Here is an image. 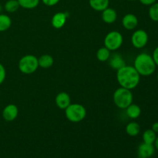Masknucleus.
Listing matches in <instances>:
<instances>
[{
	"label": "nucleus",
	"mask_w": 158,
	"mask_h": 158,
	"mask_svg": "<svg viewBox=\"0 0 158 158\" xmlns=\"http://www.w3.org/2000/svg\"><path fill=\"white\" fill-rule=\"evenodd\" d=\"M117 71V80L121 87L132 90L140 83V75L134 66L125 65Z\"/></svg>",
	"instance_id": "obj_1"
},
{
	"label": "nucleus",
	"mask_w": 158,
	"mask_h": 158,
	"mask_svg": "<svg viewBox=\"0 0 158 158\" xmlns=\"http://www.w3.org/2000/svg\"><path fill=\"white\" fill-rule=\"evenodd\" d=\"M134 67L140 76L149 77L156 70V63L152 56L147 52H141L136 56Z\"/></svg>",
	"instance_id": "obj_2"
},
{
	"label": "nucleus",
	"mask_w": 158,
	"mask_h": 158,
	"mask_svg": "<svg viewBox=\"0 0 158 158\" xmlns=\"http://www.w3.org/2000/svg\"><path fill=\"white\" fill-rule=\"evenodd\" d=\"M114 104L116 106L122 110H125L133 103L134 95L131 89H126L120 86L116 89L113 95Z\"/></svg>",
	"instance_id": "obj_3"
},
{
	"label": "nucleus",
	"mask_w": 158,
	"mask_h": 158,
	"mask_svg": "<svg viewBox=\"0 0 158 158\" xmlns=\"http://www.w3.org/2000/svg\"><path fill=\"white\" fill-rule=\"evenodd\" d=\"M65 115L69 121L73 123H79L85 119L86 116V110L83 105L80 103H70L65 109Z\"/></svg>",
	"instance_id": "obj_4"
},
{
	"label": "nucleus",
	"mask_w": 158,
	"mask_h": 158,
	"mask_svg": "<svg viewBox=\"0 0 158 158\" xmlns=\"http://www.w3.org/2000/svg\"><path fill=\"white\" fill-rule=\"evenodd\" d=\"M19 69L23 74H32L38 69V58L32 54H27L22 57L18 63Z\"/></svg>",
	"instance_id": "obj_5"
},
{
	"label": "nucleus",
	"mask_w": 158,
	"mask_h": 158,
	"mask_svg": "<svg viewBox=\"0 0 158 158\" xmlns=\"http://www.w3.org/2000/svg\"><path fill=\"white\" fill-rule=\"evenodd\" d=\"M104 46L110 51H116L120 49L123 43V37L118 31H111L105 36Z\"/></svg>",
	"instance_id": "obj_6"
},
{
	"label": "nucleus",
	"mask_w": 158,
	"mask_h": 158,
	"mask_svg": "<svg viewBox=\"0 0 158 158\" xmlns=\"http://www.w3.org/2000/svg\"><path fill=\"white\" fill-rule=\"evenodd\" d=\"M149 40L148 32L143 29H137L131 35V43L137 49H142L147 46Z\"/></svg>",
	"instance_id": "obj_7"
},
{
	"label": "nucleus",
	"mask_w": 158,
	"mask_h": 158,
	"mask_svg": "<svg viewBox=\"0 0 158 158\" xmlns=\"http://www.w3.org/2000/svg\"><path fill=\"white\" fill-rule=\"evenodd\" d=\"M18 107H17L16 105L12 104V103H10V104L5 106V108L2 110V113L3 119L7 122H12L15 120L17 118V117H18Z\"/></svg>",
	"instance_id": "obj_8"
},
{
	"label": "nucleus",
	"mask_w": 158,
	"mask_h": 158,
	"mask_svg": "<svg viewBox=\"0 0 158 158\" xmlns=\"http://www.w3.org/2000/svg\"><path fill=\"white\" fill-rule=\"evenodd\" d=\"M155 148L154 144H150L143 142L137 148L138 158H151L154 154Z\"/></svg>",
	"instance_id": "obj_9"
},
{
	"label": "nucleus",
	"mask_w": 158,
	"mask_h": 158,
	"mask_svg": "<svg viewBox=\"0 0 158 158\" xmlns=\"http://www.w3.org/2000/svg\"><path fill=\"white\" fill-rule=\"evenodd\" d=\"M122 25L127 30H134L138 25V19L134 14L127 13L122 19Z\"/></svg>",
	"instance_id": "obj_10"
},
{
	"label": "nucleus",
	"mask_w": 158,
	"mask_h": 158,
	"mask_svg": "<svg viewBox=\"0 0 158 158\" xmlns=\"http://www.w3.org/2000/svg\"><path fill=\"white\" fill-rule=\"evenodd\" d=\"M67 18L68 15L66 12H56V13L54 14L53 16L52 17L51 24H52V27H54L55 29H61V28H63V26H65V24H66Z\"/></svg>",
	"instance_id": "obj_11"
},
{
	"label": "nucleus",
	"mask_w": 158,
	"mask_h": 158,
	"mask_svg": "<svg viewBox=\"0 0 158 158\" xmlns=\"http://www.w3.org/2000/svg\"><path fill=\"white\" fill-rule=\"evenodd\" d=\"M55 103L57 107L61 110H65L71 103L70 96L66 92H60L55 98Z\"/></svg>",
	"instance_id": "obj_12"
},
{
	"label": "nucleus",
	"mask_w": 158,
	"mask_h": 158,
	"mask_svg": "<svg viewBox=\"0 0 158 158\" xmlns=\"http://www.w3.org/2000/svg\"><path fill=\"white\" fill-rule=\"evenodd\" d=\"M102 20L106 24H113L117 19V11L113 8H106L102 12Z\"/></svg>",
	"instance_id": "obj_13"
},
{
	"label": "nucleus",
	"mask_w": 158,
	"mask_h": 158,
	"mask_svg": "<svg viewBox=\"0 0 158 158\" xmlns=\"http://www.w3.org/2000/svg\"><path fill=\"white\" fill-rule=\"evenodd\" d=\"M108 61H109L110 66L112 69H117V70H118L119 69L126 65L123 58L119 53H114L113 55H110V57L108 60Z\"/></svg>",
	"instance_id": "obj_14"
},
{
	"label": "nucleus",
	"mask_w": 158,
	"mask_h": 158,
	"mask_svg": "<svg viewBox=\"0 0 158 158\" xmlns=\"http://www.w3.org/2000/svg\"><path fill=\"white\" fill-rule=\"evenodd\" d=\"M89 5L94 10L103 12L109 7L110 0H89Z\"/></svg>",
	"instance_id": "obj_15"
},
{
	"label": "nucleus",
	"mask_w": 158,
	"mask_h": 158,
	"mask_svg": "<svg viewBox=\"0 0 158 158\" xmlns=\"http://www.w3.org/2000/svg\"><path fill=\"white\" fill-rule=\"evenodd\" d=\"M125 110H126V114L127 117L132 120H136L141 114V109L138 105L135 104V103H132Z\"/></svg>",
	"instance_id": "obj_16"
},
{
	"label": "nucleus",
	"mask_w": 158,
	"mask_h": 158,
	"mask_svg": "<svg viewBox=\"0 0 158 158\" xmlns=\"http://www.w3.org/2000/svg\"><path fill=\"white\" fill-rule=\"evenodd\" d=\"M39 66L43 69H49L53 65L54 59L53 57L49 54H44L38 58Z\"/></svg>",
	"instance_id": "obj_17"
},
{
	"label": "nucleus",
	"mask_w": 158,
	"mask_h": 158,
	"mask_svg": "<svg viewBox=\"0 0 158 158\" xmlns=\"http://www.w3.org/2000/svg\"><path fill=\"white\" fill-rule=\"evenodd\" d=\"M125 131L131 137H137L140 132V126L137 122H130L126 126Z\"/></svg>",
	"instance_id": "obj_18"
},
{
	"label": "nucleus",
	"mask_w": 158,
	"mask_h": 158,
	"mask_svg": "<svg viewBox=\"0 0 158 158\" xmlns=\"http://www.w3.org/2000/svg\"><path fill=\"white\" fill-rule=\"evenodd\" d=\"M12 26V19L6 14L0 13V32H6Z\"/></svg>",
	"instance_id": "obj_19"
},
{
	"label": "nucleus",
	"mask_w": 158,
	"mask_h": 158,
	"mask_svg": "<svg viewBox=\"0 0 158 158\" xmlns=\"http://www.w3.org/2000/svg\"><path fill=\"white\" fill-rule=\"evenodd\" d=\"M143 142L150 144H154L156 138H157V134L153 131L152 129H148L143 132Z\"/></svg>",
	"instance_id": "obj_20"
},
{
	"label": "nucleus",
	"mask_w": 158,
	"mask_h": 158,
	"mask_svg": "<svg viewBox=\"0 0 158 158\" xmlns=\"http://www.w3.org/2000/svg\"><path fill=\"white\" fill-rule=\"evenodd\" d=\"M111 55V51L109 50L105 46L100 47L97 52V58L100 62H106L110 59Z\"/></svg>",
	"instance_id": "obj_21"
},
{
	"label": "nucleus",
	"mask_w": 158,
	"mask_h": 158,
	"mask_svg": "<svg viewBox=\"0 0 158 158\" xmlns=\"http://www.w3.org/2000/svg\"><path fill=\"white\" fill-rule=\"evenodd\" d=\"M20 7L26 9H32L36 8L40 2V0H18Z\"/></svg>",
	"instance_id": "obj_22"
},
{
	"label": "nucleus",
	"mask_w": 158,
	"mask_h": 158,
	"mask_svg": "<svg viewBox=\"0 0 158 158\" xmlns=\"http://www.w3.org/2000/svg\"><path fill=\"white\" fill-rule=\"evenodd\" d=\"M19 4L18 2V0H8L5 3V10L9 13H13L15 12L19 8Z\"/></svg>",
	"instance_id": "obj_23"
},
{
	"label": "nucleus",
	"mask_w": 158,
	"mask_h": 158,
	"mask_svg": "<svg viewBox=\"0 0 158 158\" xmlns=\"http://www.w3.org/2000/svg\"><path fill=\"white\" fill-rule=\"evenodd\" d=\"M148 15L152 21L158 22V2H155L150 6Z\"/></svg>",
	"instance_id": "obj_24"
},
{
	"label": "nucleus",
	"mask_w": 158,
	"mask_h": 158,
	"mask_svg": "<svg viewBox=\"0 0 158 158\" xmlns=\"http://www.w3.org/2000/svg\"><path fill=\"white\" fill-rule=\"evenodd\" d=\"M6 77V70L5 66L0 63V85L5 81Z\"/></svg>",
	"instance_id": "obj_25"
},
{
	"label": "nucleus",
	"mask_w": 158,
	"mask_h": 158,
	"mask_svg": "<svg viewBox=\"0 0 158 158\" xmlns=\"http://www.w3.org/2000/svg\"><path fill=\"white\" fill-rule=\"evenodd\" d=\"M60 0H42V2H43L45 6H49V7L57 5L60 2Z\"/></svg>",
	"instance_id": "obj_26"
},
{
	"label": "nucleus",
	"mask_w": 158,
	"mask_h": 158,
	"mask_svg": "<svg viewBox=\"0 0 158 158\" xmlns=\"http://www.w3.org/2000/svg\"><path fill=\"white\" fill-rule=\"evenodd\" d=\"M152 57L154 59V62L156 63V66H158V46L154 49V52H153Z\"/></svg>",
	"instance_id": "obj_27"
},
{
	"label": "nucleus",
	"mask_w": 158,
	"mask_h": 158,
	"mask_svg": "<svg viewBox=\"0 0 158 158\" xmlns=\"http://www.w3.org/2000/svg\"><path fill=\"white\" fill-rule=\"evenodd\" d=\"M140 1V2L141 3V4L144 5V6H151L152 4H154V3L157 2V0H139Z\"/></svg>",
	"instance_id": "obj_28"
},
{
	"label": "nucleus",
	"mask_w": 158,
	"mask_h": 158,
	"mask_svg": "<svg viewBox=\"0 0 158 158\" xmlns=\"http://www.w3.org/2000/svg\"><path fill=\"white\" fill-rule=\"evenodd\" d=\"M151 129H152L156 134H158V122H155V123H153L152 127H151Z\"/></svg>",
	"instance_id": "obj_29"
},
{
	"label": "nucleus",
	"mask_w": 158,
	"mask_h": 158,
	"mask_svg": "<svg viewBox=\"0 0 158 158\" xmlns=\"http://www.w3.org/2000/svg\"><path fill=\"white\" fill-rule=\"evenodd\" d=\"M154 148H155V149H157L158 151V136H157V138H156L155 141H154Z\"/></svg>",
	"instance_id": "obj_30"
},
{
	"label": "nucleus",
	"mask_w": 158,
	"mask_h": 158,
	"mask_svg": "<svg viewBox=\"0 0 158 158\" xmlns=\"http://www.w3.org/2000/svg\"><path fill=\"white\" fill-rule=\"evenodd\" d=\"M2 6L1 4H0V12H2Z\"/></svg>",
	"instance_id": "obj_31"
},
{
	"label": "nucleus",
	"mask_w": 158,
	"mask_h": 158,
	"mask_svg": "<svg viewBox=\"0 0 158 158\" xmlns=\"http://www.w3.org/2000/svg\"><path fill=\"white\" fill-rule=\"evenodd\" d=\"M157 81H158V73H157Z\"/></svg>",
	"instance_id": "obj_32"
},
{
	"label": "nucleus",
	"mask_w": 158,
	"mask_h": 158,
	"mask_svg": "<svg viewBox=\"0 0 158 158\" xmlns=\"http://www.w3.org/2000/svg\"><path fill=\"white\" fill-rule=\"evenodd\" d=\"M129 1H136V0H129Z\"/></svg>",
	"instance_id": "obj_33"
}]
</instances>
